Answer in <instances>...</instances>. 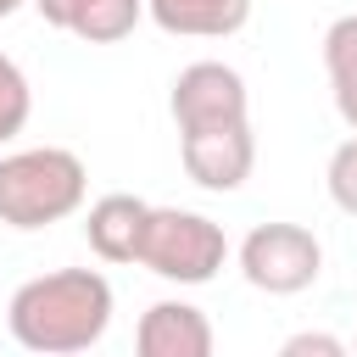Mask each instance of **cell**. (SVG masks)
Instances as JSON below:
<instances>
[{
    "mask_svg": "<svg viewBox=\"0 0 357 357\" xmlns=\"http://www.w3.org/2000/svg\"><path fill=\"white\" fill-rule=\"evenodd\" d=\"M139 268H151L167 284H206L229 262V234L206 212L190 206H151L145 234H139Z\"/></svg>",
    "mask_w": 357,
    "mask_h": 357,
    "instance_id": "3957f363",
    "label": "cell"
},
{
    "mask_svg": "<svg viewBox=\"0 0 357 357\" xmlns=\"http://www.w3.org/2000/svg\"><path fill=\"white\" fill-rule=\"evenodd\" d=\"M89 195V167L67 145H28L0 156V223L6 229H50L73 218Z\"/></svg>",
    "mask_w": 357,
    "mask_h": 357,
    "instance_id": "7a4b0ae2",
    "label": "cell"
},
{
    "mask_svg": "<svg viewBox=\"0 0 357 357\" xmlns=\"http://www.w3.org/2000/svg\"><path fill=\"white\" fill-rule=\"evenodd\" d=\"M112 279L100 268H56L11 290L6 329L33 357H78L112 329Z\"/></svg>",
    "mask_w": 357,
    "mask_h": 357,
    "instance_id": "6da1fadb",
    "label": "cell"
},
{
    "mask_svg": "<svg viewBox=\"0 0 357 357\" xmlns=\"http://www.w3.org/2000/svg\"><path fill=\"white\" fill-rule=\"evenodd\" d=\"M324 73H329V95H335L340 123L357 134V11H346L324 28Z\"/></svg>",
    "mask_w": 357,
    "mask_h": 357,
    "instance_id": "8fae6325",
    "label": "cell"
},
{
    "mask_svg": "<svg viewBox=\"0 0 357 357\" xmlns=\"http://www.w3.org/2000/svg\"><path fill=\"white\" fill-rule=\"evenodd\" d=\"M324 190H329V201H335L346 218H357V134H351V139H340V145L329 151Z\"/></svg>",
    "mask_w": 357,
    "mask_h": 357,
    "instance_id": "4fadbf2b",
    "label": "cell"
},
{
    "mask_svg": "<svg viewBox=\"0 0 357 357\" xmlns=\"http://www.w3.org/2000/svg\"><path fill=\"white\" fill-rule=\"evenodd\" d=\"M178 162H184V173H190L201 190L234 195V190L251 178V167H257V134H251V123L178 134Z\"/></svg>",
    "mask_w": 357,
    "mask_h": 357,
    "instance_id": "8992f818",
    "label": "cell"
},
{
    "mask_svg": "<svg viewBox=\"0 0 357 357\" xmlns=\"http://www.w3.org/2000/svg\"><path fill=\"white\" fill-rule=\"evenodd\" d=\"M33 11L84 45H117L139 28L145 0H33Z\"/></svg>",
    "mask_w": 357,
    "mask_h": 357,
    "instance_id": "ba28073f",
    "label": "cell"
},
{
    "mask_svg": "<svg viewBox=\"0 0 357 357\" xmlns=\"http://www.w3.org/2000/svg\"><path fill=\"white\" fill-rule=\"evenodd\" d=\"M273 357H351V346L340 335H329V329H296Z\"/></svg>",
    "mask_w": 357,
    "mask_h": 357,
    "instance_id": "5bb4252c",
    "label": "cell"
},
{
    "mask_svg": "<svg viewBox=\"0 0 357 357\" xmlns=\"http://www.w3.org/2000/svg\"><path fill=\"white\" fill-rule=\"evenodd\" d=\"M218 335L195 301H151L134 329V357H212Z\"/></svg>",
    "mask_w": 357,
    "mask_h": 357,
    "instance_id": "52a82bcc",
    "label": "cell"
},
{
    "mask_svg": "<svg viewBox=\"0 0 357 357\" xmlns=\"http://www.w3.org/2000/svg\"><path fill=\"white\" fill-rule=\"evenodd\" d=\"M167 112H173L178 134L251 123V89L229 61H190L167 89Z\"/></svg>",
    "mask_w": 357,
    "mask_h": 357,
    "instance_id": "5b68a950",
    "label": "cell"
},
{
    "mask_svg": "<svg viewBox=\"0 0 357 357\" xmlns=\"http://www.w3.org/2000/svg\"><path fill=\"white\" fill-rule=\"evenodd\" d=\"M240 273H245L251 290L301 296L324 273V245L307 223H257L240 240Z\"/></svg>",
    "mask_w": 357,
    "mask_h": 357,
    "instance_id": "277c9868",
    "label": "cell"
},
{
    "mask_svg": "<svg viewBox=\"0 0 357 357\" xmlns=\"http://www.w3.org/2000/svg\"><path fill=\"white\" fill-rule=\"evenodd\" d=\"M145 17L178 39H229L251 22V0H145Z\"/></svg>",
    "mask_w": 357,
    "mask_h": 357,
    "instance_id": "30bf717a",
    "label": "cell"
},
{
    "mask_svg": "<svg viewBox=\"0 0 357 357\" xmlns=\"http://www.w3.org/2000/svg\"><path fill=\"white\" fill-rule=\"evenodd\" d=\"M145 218H151V201H139L128 190H112V195H100L84 212V240H89V251L100 262H134L139 257Z\"/></svg>",
    "mask_w": 357,
    "mask_h": 357,
    "instance_id": "9c48e42d",
    "label": "cell"
},
{
    "mask_svg": "<svg viewBox=\"0 0 357 357\" xmlns=\"http://www.w3.org/2000/svg\"><path fill=\"white\" fill-rule=\"evenodd\" d=\"M351 357H357V340H351Z\"/></svg>",
    "mask_w": 357,
    "mask_h": 357,
    "instance_id": "2e32d148",
    "label": "cell"
},
{
    "mask_svg": "<svg viewBox=\"0 0 357 357\" xmlns=\"http://www.w3.org/2000/svg\"><path fill=\"white\" fill-rule=\"evenodd\" d=\"M33 117V89H28V73L0 50V145H11Z\"/></svg>",
    "mask_w": 357,
    "mask_h": 357,
    "instance_id": "7c38bea8",
    "label": "cell"
},
{
    "mask_svg": "<svg viewBox=\"0 0 357 357\" xmlns=\"http://www.w3.org/2000/svg\"><path fill=\"white\" fill-rule=\"evenodd\" d=\"M22 6H33V0H0V22H6L11 11H22Z\"/></svg>",
    "mask_w": 357,
    "mask_h": 357,
    "instance_id": "9a60e30c",
    "label": "cell"
}]
</instances>
